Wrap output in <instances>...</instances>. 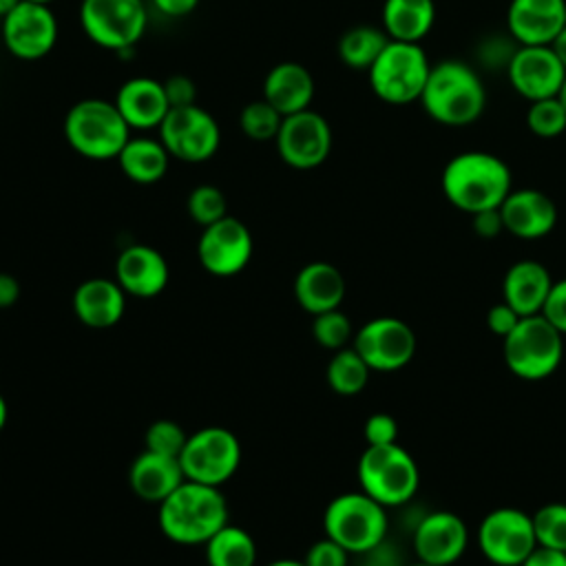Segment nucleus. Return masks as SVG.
Here are the masks:
<instances>
[{
  "mask_svg": "<svg viewBox=\"0 0 566 566\" xmlns=\"http://www.w3.org/2000/svg\"><path fill=\"white\" fill-rule=\"evenodd\" d=\"M442 192L447 201L469 214L500 208L513 190L511 168L493 153L464 150L442 168Z\"/></svg>",
  "mask_w": 566,
  "mask_h": 566,
  "instance_id": "f257e3e1",
  "label": "nucleus"
},
{
  "mask_svg": "<svg viewBox=\"0 0 566 566\" xmlns=\"http://www.w3.org/2000/svg\"><path fill=\"white\" fill-rule=\"evenodd\" d=\"M157 522L170 542L203 546L228 524V504L219 486L184 480L164 502H159Z\"/></svg>",
  "mask_w": 566,
  "mask_h": 566,
  "instance_id": "f03ea898",
  "label": "nucleus"
},
{
  "mask_svg": "<svg viewBox=\"0 0 566 566\" xmlns=\"http://www.w3.org/2000/svg\"><path fill=\"white\" fill-rule=\"evenodd\" d=\"M420 104L442 126H469L482 115L486 93L473 66L460 60H444L431 66Z\"/></svg>",
  "mask_w": 566,
  "mask_h": 566,
  "instance_id": "7ed1b4c3",
  "label": "nucleus"
},
{
  "mask_svg": "<svg viewBox=\"0 0 566 566\" xmlns=\"http://www.w3.org/2000/svg\"><path fill=\"white\" fill-rule=\"evenodd\" d=\"M69 146L86 159H117L130 139V126L122 117L115 102L86 97L75 102L62 124Z\"/></svg>",
  "mask_w": 566,
  "mask_h": 566,
  "instance_id": "20e7f679",
  "label": "nucleus"
},
{
  "mask_svg": "<svg viewBox=\"0 0 566 566\" xmlns=\"http://www.w3.org/2000/svg\"><path fill=\"white\" fill-rule=\"evenodd\" d=\"M323 528L345 551L365 555L387 539V506L365 491L340 493L327 504Z\"/></svg>",
  "mask_w": 566,
  "mask_h": 566,
  "instance_id": "39448f33",
  "label": "nucleus"
},
{
  "mask_svg": "<svg viewBox=\"0 0 566 566\" xmlns=\"http://www.w3.org/2000/svg\"><path fill=\"white\" fill-rule=\"evenodd\" d=\"M360 491L371 495L382 506L407 504L420 484V471L416 460L398 442L367 444L358 460Z\"/></svg>",
  "mask_w": 566,
  "mask_h": 566,
  "instance_id": "423d86ee",
  "label": "nucleus"
},
{
  "mask_svg": "<svg viewBox=\"0 0 566 566\" xmlns=\"http://www.w3.org/2000/svg\"><path fill=\"white\" fill-rule=\"evenodd\" d=\"M504 363L522 380L548 378L564 358V334H559L542 314L522 316L502 338Z\"/></svg>",
  "mask_w": 566,
  "mask_h": 566,
  "instance_id": "0eeeda50",
  "label": "nucleus"
},
{
  "mask_svg": "<svg viewBox=\"0 0 566 566\" xmlns=\"http://www.w3.org/2000/svg\"><path fill=\"white\" fill-rule=\"evenodd\" d=\"M367 73L376 97L387 104H409L420 102L431 64L420 44L389 40Z\"/></svg>",
  "mask_w": 566,
  "mask_h": 566,
  "instance_id": "6e6552de",
  "label": "nucleus"
},
{
  "mask_svg": "<svg viewBox=\"0 0 566 566\" xmlns=\"http://www.w3.org/2000/svg\"><path fill=\"white\" fill-rule=\"evenodd\" d=\"M80 24L93 44L126 51L142 40L148 11L144 0H82Z\"/></svg>",
  "mask_w": 566,
  "mask_h": 566,
  "instance_id": "1a4fd4ad",
  "label": "nucleus"
},
{
  "mask_svg": "<svg viewBox=\"0 0 566 566\" xmlns=\"http://www.w3.org/2000/svg\"><path fill=\"white\" fill-rule=\"evenodd\" d=\"M179 464L186 480L221 486L241 464L239 438L226 427H203L188 433L179 453Z\"/></svg>",
  "mask_w": 566,
  "mask_h": 566,
  "instance_id": "9d476101",
  "label": "nucleus"
},
{
  "mask_svg": "<svg viewBox=\"0 0 566 566\" xmlns=\"http://www.w3.org/2000/svg\"><path fill=\"white\" fill-rule=\"evenodd\" d=\"M478 546L495 566H520L537 548L533 517L513 506L493 509L478 526Z\"/></svg>",
  "mask_w": 566,
  "mask_h": 566,
  "instance_id": "9b49d317",
  "label": "nucleus"
},
{
  "mask_svg": "<svg viewBox=\"0 0 566 566\" xmlns=\"http://www.w3.org/2000/svg\"><path fill=\"white\" fill-rule=\"evenodd\" d=\"M157 130L170 157L188 164L208 161L221 144L217 119L197 104L170 108Z\"/></svg>",
  "mask_w": 566,
  "mask_h": 566,
  "instance_id": "f8f14e48",
  "label": "nucleus"
},
{
  "mask_svg": "<svg viewBox=\"0 0 566 566\" xmlns=\"http://www.w3.org/2000/svg\"><path fill=\"white\" fill-rule=\"evenodd\" d=\"M352 347L371 371H398L416 354V334L396 316H378L358 327Z\"/></svg>",
  "mask_w": 566,
  "mask_h": 566,
  "instance_id": "ddd939ff",
  "label": "nucleus"
},
{
  "mask_svg": "<svg viewBox=\"0 0 566 566\" xmlns=\"http://www.w3.org/2000/svg\"><path fill=\"white\" fill-rule=\"evenodd\" d=\"M274 144L279 157L287 166L296 170H312L329 157L332 128L321 113L305 108L301 113L283 117Z\"/></svg>",
  "mask_w": 566,
  "mask_h": 566,
  "instance_id": "4468645a",
  "label": "nucleus"
},
{
  "mask_svg": "<svg viewBox=\"0 0 566 566\" xmlns=\"http://www.w3.org/2000/svg\"><path fill=\"white\" fill-rule=\"evenodd\" d=\"M7 51L24 62L42 60L57 42V20L49 4L22 0L2 18Z\"/></svg>",
  "mask_w": 566,
  "mask_h": 566,
  "instance_id": "2eb2a0df",
  "label": "nucleus"
},
{
  "mask_svg": "<svg viewBox=\"0 0 566 566\" xmlns=\"http://www.w3.org/2000/svg\"><path fill=\"white\" fill-rule=\"evenodd\" d=\"M254 241L243 221L226 214L206 226L197 241V256L203 270L214 276H234L252 259Z\"/></svg>",
  "mask_w": 566,
  "mask_h": 566,
  "instance_id": "dca6fc26",
  "label": "nucleus"
},
{
  "mask_svg": "<svg viewBox=\"0 0 566 566\" xmlns=\"http://www.w3.org/2000/svg\"><path fill=\"white\" fill-rule=\"evenodd\" d=\"M506 75L511 86L522 97H526L528 102H537L544 97H555L559 93L566 69L551 49V44L517 46L506 66Z\"/></svg>",
  "mask_w": 566,
  "mask_h": 566,
  "instance_id": "f3484780",
  "label": "nucleus"
},
{
  "mask_svg": "<svg viewBox=\"0 0 566 566\" xmlns=\"http://www.w3.org/2000/svg\"><path fill=\"white\" fill-rule=\"evenodd\" d=\"M469 546L464 520L451 511L427 513L413 531V553L418 562L433 566L455 564Z\"/></svg>",
  "mask_w": 566,
  "mask_h": 566,
  "instance_id": "a211bd4d",
  "label": "nucleus"
},
{
  "mask_svg": "<svg viewBox=\"0 0 566 566\" xmlns=\"http://www.w3.org/2000/svg\"><path fill=\"white\" fill-rule=\"evenodd\" d=\"M506 27L520 46L551 44L566 27V0H511Z\"/></svg>",
  "mask_w": 566,
  "mask_h": 566,
  "instance_id": "6ab92c4d",
  "label": "nucleus"
},
{
  "mask_svg": "<svg viewBox=\"0 0 566 566\" xmlns=\"http://www.w3.org/2000/svg\"><path fill=\"white\" fill-rule=\"evenodd\" d=\"M504 232L517 239H542L557 223V208L553 199L535 188H517L506 195L500 206Z\"/></svg>",
  "mask_w": 566,
  "mask_h": 566,
  "instance_id": "aec40b11",
  "label": "nucleus"
},
{
  "mask_svg": "<svg viewBox=\"0 0 566 566\" xmlns=\"http://www.w3.org/2000/svg\"><path fill=\"white\" fill-rule=\"evenodd\" d=\"M168 276L170 270L164 254L144 243L124 248L115 261V281L126 294L137 298H150L164 292Z\"/></svg>",
  "mask_w": 566,
  "mask_h": 566,
  "instance_id": "412c9836",
  "label": "nucleus"
},
{
  "mask_svg": "<svg viewBox=\"0 0 566 566\" xmlns=\"http://www.w3.org/2000/svg\"><path fill=\"white\" fill-rule=\"evenodd\" d=\"M115 106L130 126V130L159 128L170 104L164 93V84L153 77H130L115 95Z\"/></svg>",
  "mask_w": 566,
  "mask_h": 566,
  "instance_id": "4be33fe9",
  "label": "nucleus"
},
{
  "mask_svg": "<svg viewBox=\"0 0 566 566\" xmlns=\"http://www.w3.org/2000/svg\"><path fill=\"white\" fill-rule=\"evenodd\" d=\"M553 283L555 281L544 263L533 259L515 261L504 274L502 301L509 303L520 316L542 314Z\"/></svg>",
  "mask_w": 566,
  "mask_h": 566,
  "instance_id": "5701e85b",
  "label": "nucleus"
},
{
  "mask_svg": "<svg viewBox=\"0 0 566 566\" xmlns=\"http://www.w3.org/2000/svg\"><path fill=\"white\" fill-rule=\"evenodd\" d=\"M124 307L126 292L115 279H86L73 292V312L86 327H113L122 318Z\"/></svg>",
  "mask_w": 566,
  "mask_h": 566,
  "instance_id": "b1692460",
  "label": "nucleus"
},
{
  "mask_svg": "<svg viewBox=\"0 0 566 566\" xmlns=\"http://www.w3.org/2000/svg\"><path fill=\"white\" fill-rule=\"evenodd\" d=\"M186 480L179 458L144 449L128 469L133 493L146 502H164Z\"/></svg>",
  "mask_w": 566,
  "mask_h": 566,
  "instance_id": "393cba45",
  "label": "nucleus"
},
{
  "mask_svg": "<svg viewBox=\"0 0 566 566\" xmlns=\"http://www.w3.org/2000/svg\"><path fill=\"white\" fill-rule=\"evenodd\" d=\"M294 296L312 316L336 310L345 298V279L336 265L312 261L298 270L294 279Z\"/></svg>",
  "mask_w": 566,
  "mask_h": 566,
  "instance_id": "a878e982",
  "label": "nucleus"
},
{
  "mask_svg": "<svg viewBox=\"0 0 566 566\" xmlns=\"http://www.w3.org/2000/svg\"><path fill=\"white\" fill-rule=\"evenodd\" d=\"M263 99H268L283 117L310 108L314 99V77L298 62H281L272 66L263 80Z\"/></svg>",
  "mask_w": 566,
  "mask_h": 566,
  "instance_id": "bb28decb",
  "label": "nucleus"
},
{
  "mask_svg": "<svg viewBox=\"0 0 566 566\" xmlns=\"http://www.w3.org/2000/svg\"><path fill=\"white\" fill-rule=\"evenodd\" d=\"M380 15L389 40L420 44L433 27L436 4L433 0H385Z\"/></svg>",
  "mask_w": 566,
  "mask_h": 566,
  "instance_id": "cd10ccee",
  "label": "nucleus"
},
{
  "mask_svg": "<svg viewBox=\"0 0 566 566\" xmlns=\"http://www.w3.org/2000/svg\"><path fill=\"white\" fill-rule=\"evenodd\" d=\"M122 172L135 184H155L168 172L170 153L161 139L130 137L117 155Z\"/></svg>",
  "mask_w": 566,
  "mask_h": 566,
  "instance_id": "c85d7f7f",
  "label": "nucleus"
},
{
  "mask_svg": "<svg viewBox=\"0 0 566 566\" xmlns=\"http://www.w3.org/2000/svg\"><path fill=\"white\" fill-rule=\"evenodd\" d=\"M208 566H254L256 564V542L241 528L226 524L206 544Z\"/></svg>",
  "mask_w": 566,
  "mask_h": 566,
  "instance_id": "c756f323",
  "label": "nucleus"
},
{
  "mask_svg": "<svg viewBox=\"0 0 566 566\" xmlns=\"http://www.w3.org/2000/svg\"><path fill=\"white\" fill-rule=\"evenodd\" d=\"M387 42H389V35L385 33L382 27L378 29V27H369V24H358L340 35L338 57L349 69L369 71V66L382 53Z\"/></svg>",
  "mask_w": 566,
  "mask_h": 566,
  "instance_id": "7c9ffc66",
  "label": "nucleus"
},
{
  "mask_svg": "<svg viewBox=\"0 0 566 566\" xmlns=\"http://www.w3.org/2000/svg\"><path fill=\"white\" fill-rule=\"evenodd\" d=\"M369 365L360 358V354L354 347L336 349L325 369L327 385L340 396H354L363 391L369 380Z\"/></svg>",
  "mask_w": 566,
  "mask_h": 566,
  "instance_id": "2f4dec72",
  "label": "nucleus"
},
{
  "mask_svg": "<svg viewBox=\"0 0 566 566\" xmlns=\"http://www.w3.org/2000/svg\"><path fill=\"white\" fill-rule=\"evenodd\" d=\"M281 124H283V115L268 99H254L245 104L239 113V126L243 135L254 142L274 139Z\"/></svg>",
  "mask_w": 566,
  "mask_h": 566,
  "instance_id": "473e14b6",
  "label": "nucleus"
},
{
  "mask_svg": "<svg viewBox=\"0 0 566 566\" xmlns=\"http://www.w3.org/2000/svg\"><path fill=\"white\" fill-rule=\"evenodd\" d=\"M531 517H533L537 546L566 553V504L548 502L539 506Z\"/></svg>",
  "mask_w": 566,
  "mask_h": 566,
  "instance_id": "72a5a7b5",
  "label": "nucleus"
},
{
  "mask_svg": "<svg viewBox=\"0 0 566 566\" xmlns=\"http://www.w3.org/2000/svg\"><path fill=\"white\" fill-rule=\"evenodd\" d=\"M526 126L537 137H557L566 130V108L559 102V97H544L537 102H531L526 111Z\"/></svg>",
  "mask_w": 566,
  "mask_h": 566,
  "instance_id": "f704fd0d",
  "label": "nucleus"
},
{
  "mask_svg": "<svg viewBox=\"0 0 566 566\" xmlns=\"http://www.w3.org/2000/svg\"><path fill=\"white\" fill-rule=\"evenodd\" d=\"M186 208H188V214L192 217V221L199 223L201 228H206L228 214L226 195L212 184H201V186L192 188L188 195Z\"/></svg>",
  "mask_w": 566,
  "mask_h": 566,
  "instance_id": "c9c22d12",
  "label": "nucleus"
},
{
  "mask_svg": "<svg viewBox=\"0 0 566 566\" xmlns=\"http://www.w3.org/2000/svg\"><path fill=\"white\" fill-rule=\"evenodd\" d=\"M312 336L325 349H332V352L343 349V347H347L349 338L354 336L352 321L338 307L321 312V314L314 316Z\"/></svg>",
  "mask_w": 566,
  "mask_h": 566,
  "instance_id": "e433bc0d",
  "label": "nucleus"
},
{
  "mask_svg": "<svg viewBox=\"0 0 566 566\" xmlns=\"http://www.w3.org/2000/svg\"><path fill=\"white\" fill-rule=\"evenodd\" d=\"M188 433L175 420H155L144 433V449L179 458Z\"/></svg>",
  "mask_w": 566,
  "mask_h": 566,
  "instance_id": "4c0bfd02",
  "label": "nucleus"
},
{
  "mask_svg": "<svg viewBox=\"0 0 566 566\" xmlns=\"http://www.w3.org/2000/svg\"><path fill=\"white\" fill-rule=\"evenodd\" d=\"M303 562L305 566H349V551L325 535L307 548Z\"/></svg>",
  "mask_w": 566,
  "mask_h": 566,
  "instance_id": "58836bf2",
  "label": "nucleus"
},
{
  "mask_svg": "<svg viewBox=\"0 0 566 566\" xmlns=\"http://www.w3.org/2000/svg\"><path fill=\"white\" fill-rule=\"evenodd\" d=\"M363 436H365V442L371 447L374 444H391L398 440V422L389 413H382V411L371 413L365 420Z\"/></svg>",
  "mask_w": 566,
  "mask_h": 566,
  "instance_id": "ea45409f",
  "label": "nucleus"
},
{
  "mask_svg": "<svg viewBox=\"0 0 566 566\" xmlns=\"http://www.w3.org/2000/svg\"><path fill=\"white\" fill-rule=\"evenodd\" d=\"M542 316L559 332L566 336V279L555 281L546 303L542 307Z\"/></svg>",
  "mask_w": 566,
  "mask_h": 566,
  "instance_id": "a19ab883",
  "label": "nucleus"
},
{
  "mask_svg": "<svg viewBox=\"0 0 566 566\" xmlns=\"http://www.w3.org/2000/svg\"><path fill=\"white\" fill-rule=\"evenodd\" d=\"M161 84H164V93H166V99H168L170 108L195 104L197 88H195V82L188 75H170Z\"/></svg>",
  "mask_w": 566,
  "mask_h": 566,
  "instance_id": "79ce46f5",
  "label": "nucleus"
},
{
  "mask_svg": "<svg viewBox=\"0 0 566 566\" xmlns=\"http://www.w3.org/2000/svg\"><path fill=\"white\" fill-rule=\"evenodd\" d=\"M520 318L522 316L509 303L502 301V303H495V305L489 307V312H486V327H489L491 334L504 338L517 325Z\"/></svg>",
  "mask_w": 566,
  "mask_h": 566,
  "instance_id": "37998d69",
  "label": "nucleus"
},
{
  "mask_svg": "<svg viewBox=\"0 0 566 566\" xmlns=\"http://www.w3.org/2000/svg\"><path fill=\"white\" fill-rule=\"evenodd\" d=\"M471 217H473V230L482 239H495L497 234L504 232V221H502L500 208L482 210V212H475Z\"/></svg>",
  "mask_w": 566,
  "mask_h": 566,
  "instance_id": "c03bdc74",
  "label": "nucleus"
},
{
  "mask_svg": "<svg viewBox=\"0 0 566 566\" xmlns=\"http://www.w3.org/2000/svg\"><path fill=\"white\" fill-rule=\"evenodd\" d=\"M520 566H566V553L537 546Z\"/></svg>",
  "mask_w": 566,
  "mask_h": 566,
  "instance_id": "a18cd8bd",
  "label": "nucleus"
},
{
  "mask_svg": "<svg viewBox=\"0 0 566 566\" xmlns=\"http://www.w3.org/2000/svg\"><path fill=\"white\" fill-rule=\"evenodd\" d=\"M150 2L155 4L157 11H161L164 15H170V18L188 15L199 4V0H150Z\"/></svg>",
  "mask_w": 566,
  "mask_h": 566,
  "instance_id": "49530a36",
  "label": "nucleus"
},
{
  "mask_svg": "<svg viewBox=\"0 0 566 566\" xmlns=\"http://www.w3.org/2000/svg\"><path fill=\"white\" fill-rule=\"evenodd\" d=\"M20 296V283L13 274L0 272V310L11 307Z\"/></svg>",
  "mask_w": 566,
  "mask_h": 566,
  "instance_id": "de8ad7c7",
  "label": "nucleus"
},
{
  "mask_svg": "<svg viewBox=\"0 0 566 566\" xmlns=\"http://www.w3.org/2000/svg\"><path fill=\"white\" fill-rule=\"evenodd\" d=\"M551 49L555 51V55L559 57V62L564 64V69H566V27L557 33V38L551 42Z\"/></svg>",
  "mask_w": 566,
  "mask_h": 566,
  "instance_id": "09e8293b",
  "label": "nucleus"
},
{
  "mask_svg": "<svg viewBox=\"0 0 566 566\" xmlns=\"http://www.w3.org/2000/svg\"><path fill=\"white\" fill-rule=\"evenodd\" d=\"M265 566H305V562L301 559H290V557H283V559H274V562H270V564H265Z\"/></svg>",
  "mask_w": 566,
  "mask_h": 566,
  "instance_id": "8fccbe9b",
  "label": "nucleus"
},
{
  "mask_svg": "<svg viewBox=\"0 0 566 566\" xmlns=\"http://www.w3.org/2000/svg\"><path fill=\"white\" fill-rule=\"evenodd\" d=\"M22 0H0V18H4L11 9H15Z\"/></svg>",
  "mask_w": 566,
  "mask_h": 566,
  "instance_id": "3c124183",
  "label": "nucleus"
},
{
  "mask_svg": "<svg viewBox=\"0 0 566 566\" xmlns=\"http://www.w3.org/2000/svg\"><path fill=\"white\" fill-rule=\"evenodd\" d=\"M7 418H9V407H7V400H4L2 394H0V431H2L4 424H7Z\"/></svg>",
  "mask_w": 566,
  "mask_h": 566,
  "instance_id": "603ef678",
  "label": "nucleus"
},
{
  "mask_svg": "<svg viewBox=\"0 0 566 566\" xmlns=\"http://www.w3.org/2000/svg\"><path fill=\"white\" fill-rule=\"evenodd\" d=\"M557 97H559V102H562V104H564V108H566V77H564V84H562V88H559Z\"/></svg>",
  "mask_w": 566,
  "mask_h": 566,
  "instance_id": "864d4df0",
  "label": "nucleus"
},
{
  "mask_svg": "<svg viewBox=\"0 0 566 566\" xmlns=\"http://www.w3.org/2000/svg\"><path fill=\"white\" fill-rule=\"evenodd\" d=\"M29 2H38V4H49L51 7V2H55V0H29Z\"/></svg>",
  "mask_w": 566,
  "mask_h": 566,
  "instance_id": "5fc2aeb1",
  "label": "nucleus"
},
{
  "mask_svg": "<svg viewBox=\"0 0 566 566\" xmlns=\"http://www.w3.org/2000/svg\"><path fill=\"white\" fill-rule=\"evenodd\" d=\"M407 566H433V564H424V562H413V564H407Z\"/></svg>",
  "mask_w": 566,
  "mask_h": 566,
  "instance_id": "6e6d98bb",
  "label": "nucleus"
}]
</instances>
